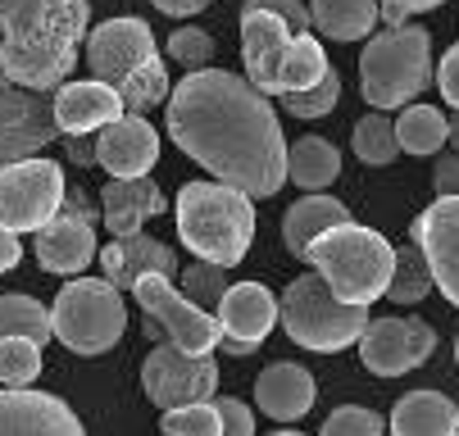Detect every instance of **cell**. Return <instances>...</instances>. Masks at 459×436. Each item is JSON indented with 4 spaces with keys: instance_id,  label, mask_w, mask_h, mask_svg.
Returning <instances> with one entry per match:
<instances>
[{
    "instance_id": "obj_1",
    "label": "cell",
    "mask_w": 459,
    "mask_h": 436,
    "mask_svg": "<svg viewBox=\"0 0 459 436\" xmlns=\"http://www.w3.org/2000/svg\"><path fill=\"white\" fill-rule=\"evenodd\" d=\"M169 137L219 182L269 201L287 182V137L269 96L228 69H191L169 87Z\"/></svg>"
},
{
    "instance_id": "obj_2",
    "label": "cell",
    "mask_w": 459,
    "mask_h": 436,
    "mask_svg": "<svg viewBox=\"0 0 459 436\" xmlns=\"http://www.w3.org/2000/svg\"><path fill=\"white\" fill-rule=\"evenodd\" d=\"M87 0H0V73L28 91H55L87 41Z\"/></svg>"
},
{
    "instance_id": "obj_3",
    "label": "cell",
    "mask_w": 459,
    "mask_h": 436,
    "mask_svg": "<svg viewBox=\"0 0 459 436\" xmlns=\"http://www.w3.org/2000/svg\"><path fill=\"white\" fill-rule=\"evenodd\" d=\"M87 69L118 91L123 114H146L169 100V69L155 50V32L142 19H109L87 32Z\"/></svg>"
},
{
    "instance_id": "obj_4",
    "label": "cell",
    "mask_w": 459,
    "mask_h": 436,
    "mask_svg": "<svg viewBox=\"0 0 459 436\" xmlns=\"http://www.w3.org/2000/svg\"><path fill=\"white\" fill-rule=\"evenodd\" d=\"M178 236L195 260L210 264H241L255 236V201L228 182H186L178 201Z\"/></svg>"
},
{
    "instance_id": "obj_5",
    "label": "cell",
    "mask_w": 459,
    "mask_h": 436,
    "mask_svg": "<svg viewBox=\"0 0 459 436\" xmlns=\"http://www.w3.org/2000/svg\"><path fill=\"white\" fill-rule=\"evenodd\" d=\"M241 64L264 96H291L327 73V55L309 32H291L282 19L241 5Z\"/></svg>"
},
{
    "instance_id": "obj_6",
    "label": "cell",
    "mask_w": 459,
    "mask_h": 436,
    "mask_svg": "<svg viewBox=\"0 0 459 436\" xmlns=\"http://www.w3.org/2000/svg\"><path fill=\"white\" fill-rule=\"evenodd\" d=\"M300 260L314 264V273L333 286V295H342L351 304H373L386 291L391 264H396V245L364 223H337V227L318 232L305 245Z\"/></svg>"
},
{
    "instance_id": "obj_7",
    "label": "cell",
    "mask_w": 459,
    "mask_h": 436,
    "mask_svg": "<svg viewBox=\"0 0 459 436\" xmlns=\"http://www.w3.org/2000/svg\"><path fill=\"white\" fill-rule=\"evenodd\" d=\"M368 37L359 50V96L373 109H405L432 82V32L401 23Z\"/></svg>"
},
{
    "instance_id": "obj_8",
    "label": "cell",
    "mask_w": 459,
    "mask_h": 436,
    "mask_svg": "<svg viewBox=\"0 0 459 436\" xmlns=\"http://www.w3.org/2000/svg\"><path fill=\"white\" fill-rule=\"evenodd\" d=\"M278 319L296 346H305L314 355H337V350L355 346L359 332L368 328V304H351V300L333 295V286L318 273H300L278 300Z\"/></svg>"
},
{
    "instance_id": "obj_9",
    "label": "cell",
    "mask_w": 459,
    "mask_h": 436,
    "mask_svg": "<svg viewBox=\"0 0 459 436\" xmlns=\"http://www.w3.org/2000/svg\"><path fill=\"white\" fill-rule=\"evenodd\" d=\"M127 328L123 291L105 278H74L50 304V332L74 355H105Z\"/></svg>"
},
{
    "instance_id": "obj_10",
    "label": "cell",
    "mask_w": 459,
    "mask_h": 436,
    "mask_svg": "<svg viewBox=\"0 0 459 436\" xmlns=\"http://www.w3.org/2000/svg\"><path fill=\"white\" fill-rule=\"evenodd\" d=\"M64 168L46 155L19 159L0 168V227L10 232H37L59 214L64 201Z\"/></svg>"
},
{
    "instance_id": "obj_11",
    "label": "cell",
    "mask_w": 459,
    "mask_h": 436,
    "mask_svg": "<svg viewBox=\"0 0 459 436\" xmlns=\"http://www.w3.org/2000/svg\"><path fill=\"white\" fill-rule=\"evenodd\" d=\"M133 295L146 309V319L164 332V341H173L178 350H186V355H214L219 350V337H223L219 319L210 314V309L191 304L164 273H146L133 286Z\"/></svg>"
},
{
    "instance_id": "obj_12",
    "label": "cell",
    "mask_w": 459,
    "mask_h": 436,
    "mask_svg": "<svg viewBox=\"0 0 459 436\" xmlns=\"http://www.w3.org/2000/svg\"><path fill=\"white\" fill-rule=\"evenodd\" d=\"M142 391L160 409L214 400V391H219V363H214V355H186L173 341H160L146 355V363H142Z\"/></svg>"
},
{
    "instance_id": "obj_13",
    "label": "cell",
    "mask_w": 459,
    "mask_h": 436,
    "mask_svg": "<svg viewBox=\"0 0 459 436\" xmlns=\"http://www.w3.org/2000/svg\"><path fill=\"white\" fill-rule=\"evenodd\" d=\"M359 359L368 372H377V378H401V372H414L432 359L437 350V332L432 323L423 319H373L364 332H359Z\"/></svg>"
},
{
    "instance_id": "obj_14",
    "label": "cell",
    "mask_w": 459,
    "mask_h": 436,
    "mask_svg": "<svg viewBox=\"0 0 459 436\" xmlns=\"http://www.w3.org/2000/svg\"><path fill=\"white\" fill-rule=\"evenodd\" d=\"M59 137L46 91H28L0 73V168L41 155Z\"/></svg>"
},
{
    "instance_id": "obj_15",
    "label": "cell",
    "mask_w": 459,
    "mask_h": 436,
    "mask_svg": "<svg viewBox=\"0 0 459 436\" xmlns=\"http://www.w3.org/2000/svg\"><path fill=\"white\" fill-rule=\"evenodd\" d=\"M410 241L428 260L432 286H441V295L459 309V196H437L410 223Z\"/></svg>"
},
{
    "instance_id": "obj_16",
    "label": "cell",
    "mask_w": 459,
    "mask_h": 436,
    "mask_svg": "<svg viewBox=\"0 0 459 436\" xmlns=\"http://www.w3.org/2000/svg\"><path fill=\"white\" fill-rule=\"evenodd\" d=\"M0 436H87V427L50 391L0 387Z\"/></svg>"
},
{
    "instance_id": "obj_17",
    "label": "cell",
    "mask_w": 459,
    "mask_h": 436,
    "mask_svg": "<svg viewBox=\"0 0 459 436\" xmlns=\"http://www.w3.org/2000/svg\"><path fill=\"white\" fill-rule=\"evenodd\" d=\"M37 260L46 273L78 278L96 260V218H87L59 201V214L37 227Z\"/></svg>"
},
{
    "instance_id": "obj_18",
    "label": "cell",
    "mask_w": 459,
    "mask_h": 436,
    "mask_svg": "<svg viewBox=\"0 0 459 436\" xmlns=\"http://www.w3.org/2000/svg\"><path fill=\"white\" fill-rule=\"evenodd\" d=\"M160 159V137L142 114H118L96 133V164L109 177H146Z\"/></svg>"
},
{
    "instance_id": "obj_19",
    "label": "cell",
    "mask_w": 459,
    "mask_h": 436,
    "mask_svg": "<svg viewBox=\"0 0 459 436\" xmlns=\"http://www.w3.org/2000/svg\"><path fill=\"white\" fill-rule=\"evenodd\" d=\"M50 114H55V128L64 137H82V133H100L105 123H114L123 114V100L114 87H105L100 78H87V82H64L55 87V100H50Z\"/></svg>"
},
{
    "instance_id": "obj_20",
    "label": "cell",
    "mask_w": 459,
    "mask_h": 436,
    "mask_svg": "<svg viewBox=\"0 0 459 436\" xmlns=\"http://www.w3.org/2000/svg\"><path fill=\"white\" fill-rule=\"evenodd\" d=\"M100 269H105V282H114L118 291H133L146 273H164L173 278L178 273V255L173 245L146 236V232H133V236H114L105 251H96Z\"/></svg>"
},
{
    "instance_id": "obj_21",
    "label": "cell",
    "mask_w": 459,
    "mask_h": 436,
    "mask_svg": "<svg viewBox=\"0 0 459 436\" xmlns=\"http://www.w3.org/2000/svg\"><path fill=\"white\" fill-rule=\"evenodd\" d=\"M214 319H219L223 337H241V341L264 346V337L278 323V300H273V291L264 282H237V286H228L219 295Z\"/></svg>"
},
{
    "instance_id": "obj_22",
    "label": "cell",
    "mask_w": 459,
    "mask_h": 436,
    "mask_svg": "<svg viewBox=\"0 0 459 436\" xmlns=\"http://www.w3.org/2000/svg\"><path fill=\"white\" fill-rule=\"evenodd\" d=\"M314 396H318V387H314V378H309V368H300V363H291V359L269 363V368L255 378V405L264 409L269 418H278V423L305 418V414L314 409Z\"/></svg>"
},
{
    "instance_id": "obj_23",
    "label": "cell",
    "mask_w": 459,
    "mask_h": 436,
    "mask_svg": "<svg viewBox=\"0 0 459 436\" xmlns=\"http://www.w3.org/2000/svg\"><path fill=\"white\" fill-rule=\"evenodd\" d=\"M164 209V192L151 177H109L100 186V223L114 236H133L142 232L146 218Z\"/></svg>"
},
{
    "instance_id": "obj_24",
    "label": "cell",
    "mask_w": 459,
    "mask_h": 436,
    "mask_svg": "<svg viewBox=\"0 0 459 436\" xmlns=\"http://www.w3.org/2000/svg\"><path fill=\"white\" fill-rule=\"evenodd\" d=\"M391 436H459V405L441 391H410L391 409Z\"/></svg>"
},
{
    "instance_id": "obj_25",
    "label": "cell",
    "mask_w": 459,
    "mask_h": 436,
    "mask_svg": "<svg viewBox=\"0 0 459 436\" xmlns=\"http://www.w3.org/2000/svg\"><path fill=\"white\" fill-rule=\"evenodd\" d=\"M337 223H351V209H346L337 196H327V192H305V196L282 214V241H287V251L300 260L305 245H309L318 232L337 227Z\"/></svg>"
},
{
    "instance_id": "obj_26",
    "label": "cell",
    "mask_w": 459,
    "mask_h": 436,
    "mask_svg": "<svg viewBox=\"0 0 459 436\" xmlns=\"http://www.w3.org/2000/svg\"><path fill=\"white\" fill-rule=\"evenodd\" d=\"M309 28L327 41H364L377 23V0H309Z\"/></svg>"
},
{
    "instance_id": "obj_27",
    "label": "cell",
    "mask_w": 459,
    "mask_h": 436,
    "mask_svg": "<svg viewBox=\"0 0 459 436\" xmlns=\"http://www.w3.org/2000/svg\"><path fill=\"white\" fill-rule=\"evenodd\" d=\"M342 173V150L327 137H300L296 146H287V177L305 192H327Z\"/></svg>"
},
{
    "instance_id": "obj_28",
    "label": "cell",
    "mask_w": 459,
    "mask_h": 436,
    "mask_svg": "<svg viewBox=\"0 0 459 436\" xmlns=\"http://www.w3.org/2000/svg\"><path fill=\"white\" fill-rule=\"evenodd\" d=\"M0 337H28V341L46 346L55 337L50 332V309L37 295L5 291V295H0Z\"/></svg>"
},
{
    "instance_id": "obj_29",
    "label": "cell",
    "mask_w": 459,
    "mask_h": 436,
    "mask_svg": "<svg viewBox=\"0 0 459 436\" xmlns=\"http://www.w3.org/2000/svg\"><path fill=\"white\" fill-rule=\"evenodd\" d=\"M432 291V273H428V260L414 241L396 245V264H391V278H386V300H396V304H419L428 300Z\"/></svg>"
},
{
    "instance_id": "obj_30",
    "label": "cell",
    "mask_w": 459,
    "mask_h": 436,
    "mask_svg": "<svg viewBox=\"0 0 459 436\" xmlns=\"http://www.w3.org/2000/svg\"><path fill=\"white\" fill-rule=\"evenodd\" d=\"M396 141L410 155H441L446 146V114L432 105H405V114L396 118Z\"/></svg>"
},
{
    "instance_id": "obj_31",
    "label": "cell",
    "mask_w": 459,
    "mask_h": 436,
    "mask_svg": "<svg viewBox=\"0 0 459 436\" xmlns=\"http://www.w3.org/2000/svg\"><path fill=\"white\" fill-rule=\"evenodd\" d=\"M351 150L373 164V168H386V164H396L401 155V141H396V123H391L386 114H368L355 123V133H351Z\"/></svg>"
},
{
    "instance_id": "obj_32",
    "label": "cell",
    "mask_w": 459,
    "mask_h": 436,
    "mask_svg": "<svg viewBox=\"0 0 459 436\" xmlns=\"http://www.w3.org/2000/svg\"><path fill=\"white\" fill-rule=\"evenodd\" d=\"M41 372V346L28 337H0V387H32Z\"/></svg>"
},
{
    "instance_id": "obj_33",
    "label": "cell",
    "mask_w": 459,
    "mask_h": 436,
    "mask_svg": "<svg viewBox=\"0 0 459 436\" xmlns=\"http://www.w3.org/2000/svg\"><path fill=\"white\" fill-rule=\"evenodd\" d=\"M278 100H282V109L296 114V118H327V114L337 109V100H342V78H337V69H327L314 87L291 91V96H278Z\"/></svg>"
},
{
    "instance_id": "obj_34",
    "label": "cell",
    "mask_w": 459,
    "mask_h": 436,
    "mask_svg": "<svg viewBox=\"0 0 459 436\" xmlns=\"http://www.w3.org/2000/svg\"><path fill=\"white\" fill-rule=\"evenodd\" d=\"M160 432H164V436H223L214 400H201V405H178V409H164V414H160Z\"/></svg>"
},
{
    "instance_id": "obj_35",
    "label": "cell",
    "mask_w": 459,
    "mask_h": 436,
    "mask_svg": "<svg viewBox=\"0 0 459 436\" xmlns=\"http://www.w3.org/2000/svg\"><path fill=\"white\" fill-rule=\"evenodd\" d=\"M182 291H186L191 304L214 309L219 295L228 291V269H223V264H210V260H195V264L182 273Z\"/></svg>"
},
{
    "instance_id": "obj_36",
    "label": "cell",
    "mask_w": 459,
    "mask_h": 436,
    "mask_svg": "<svg viewBox=\"0 0 459 436\" xmlns=\"http://www.w3.org/2000/svg\"><path fill=\"white\" fill-rule=\"evenodd\" d=\"M318 436H382V418L364 405H342L323 418Z\"/></svg>"
},
{
    "instance_id": "obj_37",
    "label": "cell",
    "mask_w": 459,
    "mask_h": 436,
    "mask_svg": "<svg viewBox=\"0 0 459 436\" xmlns=\"http://www.w3.org/2000/svg\"><path fill=\"white\" fill-rule=\"evenodd\" d=\"M169 55L178 59V64L191 73V69H210V59H214V37L201 32V28H178L169 37Z\"/></svg>"
},
{
    "instance_id": "obj_38",
    "label": "cell",
    "mask_w": 459,
    "mask_h": 436,
    "mask_svg": "<svg viewBox=\"0 0 459 436\" xmlns=\"http://www.w3.org/2000/svg\"><path fill=\"white\" fill-rule=\"evenodd\" d=\"M214 409H219V427H223V436H255V414H250L246 400L223 396V400H214Z\"/></svg>"
},
{
    "instance_id": "obj_39",
    "label": "cell",
    "mask_w": 459,
    "mask_h": 436,
    "mask_svg": "<svg viewBox=\"0 0 459 436\" xmlns=\"http://www.w3.org/2000/svg\"><path fill=\"white\" fill-rule=\"evenodd\" d=\"M250 10H264L273 19H282L291 32H309V10L300 5V0H246Z\"/></svg>"
},
{
    "instance_id": "obj_40",
    "label": "cell",
    "mask_w": 459,
    "mask_h": 436,
    "mask_svg": "<svg viewBox=\"0 0 459 436\" xmlns=\"http://www.w3.org/2000/svg\"><path fill=\"white\" fill-rule=\"evenodd\" d=\"M437 5H446V0H377V19H386V28H401L410 23V14H423Z\"/></svg>"
},
{
    "instance_id": "obj_41",
    "label": "cell",
    "mask_w": 459,
    "mask_h": 436,
    "mask_svg": "<svg viewBox=\"0 0 459 436\" xmlns=\"http://www.w3.org/2000/svg\"><path fill=\"white\" fill-rule=\"evenodd\" d=\"M432 82H437V91L446 96V105L459 109V41L441 55V64H437V78H432Z\"/></svg>"
},
{
    "instance_id": "obj_42",
    "label": "cell",
    "mask_w": 459,
    "mask_h": 436,
    "mask_svg": "<svg viewBox=\"0 0 459 436\" xmlns=\"http://www.w3.org/2000/svg\"><path fill=\"white\" fill-rule=\"evenodd\" d=\"M432 186H437V196H459V155H437Z\"/></svg>"
},
{
    "instance_id": "obj_43",
    "label": "cell",
    "mask_w": 459,
    "mask_h": 436,
    "mask_svg": "<svg viewBox=\"0 0 459 436\" xmlns=\"http://www.w3.org/2000/svg\"><path fill=\"white\" fill-rule=\"evenodd\" d=\"M151 5H155L160 14H169V19H191V14L210 10L214 0H151Z\"/></svg>"
},
{
    "instance_id": "obj_44",
    "label": "cell",
    "mask_w": 459,
    "mask_h": 436,
    "mask_svg": "<svg viewBox=\"0 0 459 436\" xmlns=\"http://www.w3.org/2000/svg\"><path fill=\"white\" fill-rule=\"evenodd\" d=\"M23 260V245H19V232L0 227V273H10L14 264Z\"/></svg>"
},
{
    "instance_id": "obj_45",
    "label": "cell",
    "mask_w": 459,
    "mask_h": 436,
    "mask_svg": "<svg viewBox=\"0 0 459 436\" xmlns=\"http://www.w3.org/2000/svg\"><path fill=\"white\" fill-rule=\"evenodd\" d=\"M69 159H74L78 168H91V164H96V133L69 137Z\"/></svg>"
},
{
    "instance_id": "obj_46",
    "label": "cell",
    "mask_w": 459,
    "mask_h": 436,
    "mask_svg": "<svg viewBox=\"0 0 459 436\" xmlns=\"http://www.w3.org/2000/svg\"><path fill=\"white\" fill-rule=\"evenodd\" d=\"M219 350H223V355H237V359H246V355H255V350H259V341H241V337H219Z\"/></svg>"
},
{
    "instance_id": "obj_47",
    "label": "cell",
    "mask_w": 459,
    "mask_h": 436,
    "mask_svg": "<svg viewBox=\"0 0 459 436\" xmlns=\"http://www.w3.org/2000/svg\"><path fill=\"white\" fill-rule=\"evenodd\" d=\"M446 141H450V146H455V155H459V109L446 118Z\"/></svg>"
},
{
    "instance_id": "obj_48",
    "label": "cell",
    "mask_w": 459,
    "mask_h": 436,
    "mask_svg": "<svg viewBox=\"0 0 459 436\" xmlns=\"http://www.w3.org/2000/svg\"><path fill=\"white\" fill-rule=\"evenodd\" d=\"M273 436H305V432H273Z\"/></svg>"
},
{
    "instance_id": "obj_49",
    "label": "cell",
    "mask_w": 459,
    "mask_h": 436,
    "mask_svg": "<svg viewBox=\"0 0 459 436\" xmlns=\"http://www.w3.org/2000/svg\"><path fill=\"white\" fill-rule=\"evenodd\" d=\"M455 363H459V337H455Z\"/></svg>"
}]
</instances>
